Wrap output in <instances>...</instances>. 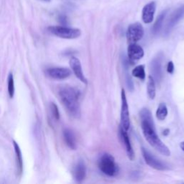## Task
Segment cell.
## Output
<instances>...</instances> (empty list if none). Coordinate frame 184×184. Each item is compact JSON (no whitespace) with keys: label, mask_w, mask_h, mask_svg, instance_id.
Masks as SVG:
<instances>
[{"label":"cell","mask_w":184,"mask_h":184,"mask_svg":"<svg viewBox=\"0 0 184 184\" xmlns=\"http://www.w3.org/2000/svg\"><path fill=\"white\" fill-rule=\"evenodd\" d=\"M167 107L165 103H160L156 111V117L160 121H163L167 115Z\"/></svg>","instance_id":"cell-20"},{"label":"cell","mask_w":184,"mask_h":184,"mask_svg":"<svg viewBox=\"0 0 184 184\" xmlns=\"http://www.w3.org/2000/svg\"><path fill=\"white\" fill-rule=\"evenodd\" d=\"M163 54L162 53H158L155 56L150 62V72L155 81L160 83L163 77Z\"/></svg>","instance_id":"cell-5"},{"label":"cell","mask_w":184,"mask_h":184,"mask_svg":"<svg viewBox=\"0 0 184 184\" xmlns=\"http://www.w3.org/2000/svg\"><path fill=\"white\" fill-rule=\"evenodd\" d=\"M169 132H170V130H168V129H166V130H165L163 131V135H167V134H169Z\"/></svg>","instance_id":"cell-26"},{"label":"cell","mask_w":184,"mask_h":184,"mask_svg":"<svg viewBox=\"0 0 184 184\" xmlns=\"http://www.w3.org/2000/svg\"><path fill=\"white\" fill-rule=\"evenodd\" d=\"M58 20L61 25H63V26H66L68 24V20H67L66 16L65 15H60L58 17Z\"/></svg>","instance_id":"cell-24"},{"label":"cell","mask_w":184,"mask_h":184,"mask_svg":"<svg viewBox=\"0 0 184 184\" xmlns=\"http://www.w3.org/2000/svg\"><path fill=\"white\" fill-rule=\"evenodd\" d=\"M45 2H50V0H44Z\"/></svg>","instance_id":"cell-28"},{"label":"cell","mask_w":184,"mask_h":184,"mask_svg":"<svg viewBox=\"0 0 184 184\" xmlns=\"http://www.w3.org/2000/svg\"><path fill=\"white\" fill-rule=\"evenodd\" d=\"M63 139L66 145L71 150H76L77 145H76V137L74 133L69 128H65L63 132Z\"/></svg>","instance_id":"cell-16"},{"label":"cell","mask_w":184,"mask_h":184,"mask_svg":"<svg viewBox=\"0 0 184 184\" xmlns=\"http://www.w3.org/2000/svg\"><path fill=\"white\" fill-rule=\"evenodd\" d=\"M174 64L173 63V61H170L168 62V63H167V71L169 73V74H172L174 72Z\"/></svg>","instance_id":"cell-25"},{"label":"cell","mask_w":184,"mask_h":184,"mask_svg":"<svg viewBox=\"0 0 184 184\" xmlns=\"http://www.w3.org/2000/svg\"><path fill=\"white\" fill-rule=\"evenodd\" d=\"M167 10H165L163 12H162L161 13L159 14L157 20H156L155 22L153 27H152V33L154 35H157L158 33H159V32L161 30L162 26H163V21L165 20V17H166Z\"/></svg>","instance_id":"cell-18"},{"label":"cell","mask_w":184,"mask_h":184,"mask_svg":"<svg viewBox=\"0 0 184 184\" xmlns=\"http://www.w3.org/2000/svg\"><path fill=\"white\" fill-rule=\"evenodd\" d=\"M145 69V65H137V66H136L135 68L132 70V76H134L135 78L140 79L141 81H144V80L145 79V77H146Z\"/></svg>","instance_id":"cell-21"},{"label":"cell","mask_w":184,"mask_h":184,"mask_svg":"<svg viewBox=\"0 0 184 184\" xmlns=\"http://www.w3.org/2000/svg\"><path fill=\"white\" fill-rule=\"evenodd\" d=\"M127 39L130 43H136L144 36V28L140 23H132L129 25L127 30Z\"/></svg>","instance_id":"cell-8"},{"label":"cell","mask_w":184,"mask_h":184,"mask_svg":"<svg viewBox=\"0 0 184 184\" xmlns=\"http://www.w3.org/2000/svg\"><path fill=\"white\" fill-rule=\"evenodd\" d=\"M121 115H120V127L125 130L128 131L130 127V117L129 106L127 103L126 94L124 89H122L121 92Z\"/></svg>","instance_id":"cell-6"},{"label":"cell","mask_w":184,"mask_h":184,"mask_svg":"<svg viewBox=\"0 0 184 184\" xmlns=\"http://www.w3.org/2000/svg\"><path fill=\"white\" fill-rule=\"evenodd\" d=\"M69 63H70L71 68L72 69V71L75 74L76 78H78L82 83L87 84V83H88V81H87V79L85 77L84 74H83L81 63L79 58L76 57H71Z\"/></svg>","instance_id":"cell-13"},{"label":"cell","mask_w":184,"mask_h":184,"mask_svg":"<svg viewBox=\"0 0 184 184\" xmlns=\"http://www.w3.org/2000/svg\"><path fill=\"white\" fill-rule=\"evenodd\" d=\"M48 30L55 36L63 39H76L81 35L79 29L66 26H50L48 27Z\"/></svg>","instance_id":"cell-4"},{"label":"cell","mask_w":184,"mask_h":184,"mask_svg":"<svg viewBox=\"0 0 184 184\" xmlns=\"http://www.w3.org/2000/svg\"><path fill=\"white\" fill-rule=\"evenodd\" d=\"M50 108H51V112L53 115L54 118L56 120H58L60 119V113L59 110H58V106L55 103H51L50 104Z\"/></svg>","instance_id":"cell-23"},{"label":"cell","mask_w":184,"mask_h":184,"mask_svg":"<svg viewBox=\"0 0 184 184\" xmlns=\"http://www.w3.org/2000/svg\"><path fill=\"white\" fill-rule=\"evenodd\" d=\"M45 74L49 77L53 79L63 80L68 78L71 75V71L70 69L67 68H61V67H55V68H48Z\"/></svg>","instance_id":"cell-11"},{"label":"cell","mask_w":184,"mask_h":184,"mask_svg":"<svg viewBox=\"0 0 184 184\" xmlns=\"http://www.w3.org/2000/svg\"><path fill=\"white\" fill-rule=\"evenodd\" d=\"M58 96L61 103L71 115L75 118H79L81 116L80 92L77 89L71 86L61 87L58 91Z\"/></svg>","instance_id":"cell-2"},{"label":"cell","mask_w":184,"mask_h":184,"mask_svg":"<svg viewBox=\"0 0 184 184\" xmlns=\"http://www.w3.org/2000/svg\"><path fill=\"white\" fill-rule=\"evenodd\" d=\"M74 178L77 183H81L84 181L86 176V167L83 160H79L76 163L74 169Z\"/></svg>","instance_id":"cell-15"},{"label":"cell","mask_w":184,"mask_h":184,"mask_svg":"<svg viewBox=\"0 0 184 184\" xmlns=\"http://www.w3.org/2000/svg\"><path fill=\"white\" fill-rule=\"evenodd\" d=\"M13 146L14 149V152H15V155H16L17 172L20 175H21L23 170V155H22V152L20 148V146L14 140H13Z\"/></svg>","instance_id":"cell-17"},{"label":"cell","mask_w":184,"mask_h":184,"mask_svg":"<svg viewBox=\"0 0 184 184\" xmlns=\"http://www.w3.org/2000/svg\"><path fill=\"white\" fill-rule=\"evenodd\" d=\"M129 63L134 64L140 61L144 56V50L141 46L137 43H130L127 48Z\"/></svg>","instance_id":"cell-10"},{"label":"cell","mask_w":184,"mask_h":184,"mask_svg":"<svg viewBox=\"0 0 184 184\" xmlns=\"http://www.w3.org/2000/svg\"><path fill=\"white\" fill-rule=\"evenodd\" d=\"M119 136L121 142L125 145L127 156L130 158V160H133L134 159V150H133L132 145H131L130 137H129L128 134H127V131L125 130L120 126L119 127Z\"/></svg>","instance_id":"cell-12"},{"label":"cell","mask_w":184,"mask_h":184,"mask_svg":"<svg viewBox=\"0 0 184 184\" xmlns=\"http://www.w3.org/2000/svg\"><path fill=\"white\" fill-rule=\"evenodd\" d=\"M140 117L142 130L148 143L160 154L167 157L170 156V150L160 139L156 132L154 120L150 111L147 108L141 109L140 112Z\"/></svg>","instance_id":"cell-1"},{"label":"cell","mask_w":184,"mask_h":184,"mask_svg":"<svg viewBox=\"0 0 184 184\" xmlns=\"http://www.w3.org/2000/svg\"><path fill=\"white\" fill-rule=\"evenodd\" d=\"M8 93L10 98H13L14 95V82L12 74H10L8 76Z\"/></svg>","instance_id":"cell-22"},{"label":"cell","mask_w":184,"mask_h":184,"mask_svg":"<svg viewBox=\"0 0 184 184\" xmlns=\"http://www.w3.org/2000/svg\"><path fill=\"white\" fill-rule=\"evenodd\" d=\"M156 10V3L155 2L147 4L143 9L142 19L146 24H150L154 19V14Z\"/></svg>","instance_id":"cell-14"},{"label":"cell","mask_w":184,"mask_h":184,"mask_svg":"<svg viewBox=\"0 0 184 184\" xmlns=\"http://www.w3.org/2000/svg\"><path fill=\"white\" fill-rule=\"evenodd\" d=\"M180 147H181V150L184 152V141L182 142V143H181V144H180Z\"/></svg>","instance_id":"cell-27"},{"label":"cell","mask_w":184,"mask_h":184,"mask_svg":"<svg viewBox=\"0 0 184 184\" xmlns=\"http://www.w3.org/2000/svg\"><path fill=\"white\" fill-rule=\"evenodd\" d=\"M184 16V5L178 7L176 10L172 12L170 15L168 20L167 22L166 26L165 28V33L167 35L172 30V29L178 24Z\"/></svg>","instance_id":"cell-9"},{"label":"cell","mask_w":184,"mask_h":184,"mask_svg":"<svg viewBox=\"0 0 184 184\" xmlns=\"http://www.w3.org/2000/svg\"><path fill=\"white\" fill-rule=\"evenodd\" d=\"M147 92L149 98L151 99H154L156 95V87L155 81L152 76H148L147 83Z\"/></svg>","instance_id":"cell-19"},{"label":"cell","mask_w":184,"mask_h":184,"mask_svg":"<svg viewBox=\"0 0 184 184\" xmlns=\"http://www.w3.org/2000/svg\"><path fill=\"white\" fill-rule=\"evenodd\" d=\"M100 170L109 177L116 176L119 173V167L115 163V160L112 155L104 153L101 156L98 161Z\"/></svg>","instance_id":"cell-3"},{"label":"cell","mask_w":184,"mask_h":184,"mask_svg":"<svg viewBox=\"0 0 184 184\" xmlns=\"http://www.w3.org/2000/svg\"><path fill=\"white\" fill-rule=\"evenodd\" d=\"M142 153L145 163L150 167L158 170H166L169 169V166L166 163L156 158L145 147H142Z\"/></svg>","instance_id":"cell-7"}]
</instances>
